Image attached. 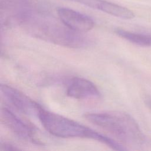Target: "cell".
<instances>
[{"mask_svg":"<svg viewBox=\"0 0 151 151\" xmlns=\"http://www.w3.org/2000/svg\"><path fill=\"white\" fill-rule=\"evenodd\" d=\"M38 119L44 129L53 136L63 138H87L101 142L116 150L127 149L120 142L98 133L73 120L42 109Z\"/></svg>","mask_w":151,"mask_h":151,"instance_id":"obj_3","label":"cell"},{"mask_svg":"<svg viewBox=\"0 0 151 151\" xmlns=\"http://www.w3.org/2000/svg\"><path fill=\"white\" fill-rule=\"evenodd\" d=\"M1 90L8 101L21 112L29 116L38 117L42 106L27 95L6 84H1Z\"/></svg>","mask_w":151,"mask_h":151,"instance_id":"obj_5","label":"cell"},{"mask_svg":"<svg viewBox=\"0 0 151 151\" xmlns=\"http://www.w3.org/2000/svg\"><path fill=\"white\" fill-rule=\"evenodd\" d=\"M57 12L62 23L75 32L83 33L94 27V21L88 16L78 11L60 7L57 8Z\"/></svg>","mask_w":151,"mask_h":151,"instance_id":"obj_6","label":"cell"},{"mask_svg":"<svg viewBox=\"0 0 151 151\" xmlns=\"http://www.w3.org/2000/svg\"><path fill=\"white\" fill-rule=\"evenodd\" d=\"M114 32L119 37L133 44L143 47H151V35L133 32L120 28L115 29Z\"/></svg>","mask_w":151,"mask_h":151,"instance_id":"obj_8","label":"cell"},{"mask_svg":"<svg viewBox=\"0 0 151 151\" xmlns=\"http://www.w3.org/2000/svg\"><path fill=\"white\" fill-rule=\"evenodd\" d=\"M17 21L33 35L61 45L80 48L90 42L80 33L51 20L48 11L27 12L21 14Z\"/></svg>","mask_w":151,"mask_h":151,"instance_id":"obj_1","label":"cell"},{"mask_svg":"<svg viewBox=\"0 0 151 151\" xmlns=\"http://www.w3.org/2000/svg\"><path fill=\"white\" fill-rule=\"evenodd\" d=\"M77 2L91 8L101 10L104 0H67Z\"/></svg>","mask_w":151,"mask_h":151,"instance_id":"obj_10","label":"cell"},{"mask_svg":"<svg viewBox=\"0 0 151 151\" xmlns=\"http://www.w3.org/2000/svg\"><path fill=\"white\" fill-rule=\"evenodd\" d=\"M0 150H19V148H18L17 146H14L10 143H1Z\"/></svg>","mask_w":151,"mask_h":151,"instance_id":"obj_11","label":"cell"},{"mask_svg":"<svg viewBox=\"0 0 151 151\" xmlns=\"http://www.w3.org/2000/svg\"><path fill=\"white\" fill-rule=\"evenodd\" d=\"M100 11L111 15L125 19H130L134 17L133 12L130 9L107 1H104Z\"/></svg>","mask_w":151,"mask_h":151,"instance_id":"obj_9","label":"cell"},{"mask_svg":"<svg viewBox=\"0 0 151 151\" xmlns=\"http://www.w3.org/2000/svg\"><path fill=\"white\" fill-rule=\"evenodd\" d=\"M67 95L76 99H88L100 97V93L91 81L81 77H74L68 86Z\"/></svg>","mask_w":151,"mask_h":151,"instance_id":"obj_7","label":"cell"},{"mask_svg":"<svg viewBox=\"0 0 151 151\" xmlns=\"http://www.w3.org/2000/svg\"><path fill=\"white\" fill-rule=\"evenodd\" d=\"M84 117L109 132L123 145L138 146L145 141L144 135L139 126L126 113L117 111L86 113Z\"/></svg>","mask_w":151,"mask_h":151,"instance_id":"obj_2","label":"cell"},{"mask_svg":"<svg viewBox=\"0 0 151 151\" xmlns=\"http://www.w3.org/2000/svg\"><path fill=\"white\" fill-rule=\"evenodd\" d=\"M1 117L5 126L20 139L37 145H43L37 137L35 129L24 122L11 110L6 107L3 108L1 110Z\"/></svg>","mask_w":151,"mask_h":151,"instance_id":"obj_4","label":"cell"}]
</instances>
